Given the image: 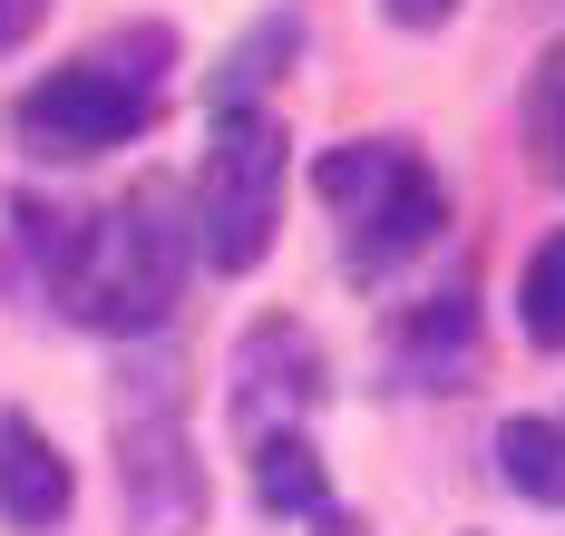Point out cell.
I'll list each match as a JSON object with an SVG mask.
<instances>
[{"instance_id":"obj_1","label":"cell","mask_w":565,"mask_h":536,"mask_svg":"<svg viewBox=\"0 0 565 536\" xmlns=\"http://www.w3.org/2000/svg\"><path fill=\"white\" fill-rule=\"evenodd\" d=\"M185 264H195V215H185V195L167 176H147V185H127L117 205H98V215L68 225L50 293H58L68 322L137 342V332H157L175 312Z\"/></svg>"},{"instance_id":"obj_2","label":"cell","mask_w":565,"mask_h":536,"mask_svg":"<svg viewBox=\"0 0 565 536\" xmlns=\"http://www.w3.org/2000/svg\"><path fill=\"white\" fill-rule=\"evenodd\" d=\"M167 68H175V40L157 20H137V30H117L98 50H78L68 68H50L40 88H20L10 98V137L30 147V157H108L127 137H147L157 127V98H167Z\"/></svg>"},{"instance_id":"obj_3","label":"cell","mask_w":565,"mask_h":536,"mask_svg":"<svg viewBox=\"0 0 565 536\" xmlns=\"http://www.w3.org/2000/svg\"><path fill=\"white\" fill-rule=\"evenodd\" d=\"M322 205L341 215V264L351 274H391L409 264L419 244H439L449 225V185L429 176V157L419 147H399V137H351L322 157Z\"/></svg>"},{"instance_id":"obj_4","label":"cell","mask_w":565,"mask_h":536,"mask_svg":"<svg viewBox=\"0 0 565 536\" xmlns=\"http://www.w3.org/2000/svg\"><path fill=\"white\" fill-rule=\"evenodd\" d=\"M117 497L137 536H195L205 527V469L185 439V390L167 361H147L117 400Z\"/></svg>"},{"instance_id":"obj_5","label":"cell","mask_w":565,"mask_h":536,"mask_svg":"<svg viewBox=\"0 0 565 536\" xmlns=\"http://www.w3.org/2000/svg\"><path fill=\"white\" fill-rule=\"evenodd\" d=\"M195 254L215 274H254L274 254L282 225V127L264 108H234L215 118V147H205V176H195Z\"/></svg>"},{"instance_id":"obj_6","label":"cell","mask_w":565,"mask_h":536,"mask_svg":"<svg viewBox=\"0 0 565 536\" xmlns=\"http://www.w3.org/2000/svg\"><path fill=\"white\" fill-rule=\"evenodd\" d=\"M322 400V352L302 322H254L244 352H234V429L244 439H274V429H302V410Z\"/></svg>"},{"instance_id":"obj_7","label":"cell","mask_w":565,"mask_h":536,"mask_svg":"<svg viewBox=\"0 0 565 536\" xmlns=\"http://www.w3.org/2000/svg\"><path fill=\"white\" fill-rule=\"evenodd\" d=\"M68 459H58V439L40 429V419H20V410H0V517L20 536H40L68 517Z\"/></svg>"},{"instance_id":"obj_8","label":"cell","mask_w":565,"mask_h":536,"mask_svg":"<svg viewBox=\"0 0 565 536\" xmlns=\"http://www.w3.org/2000/svg\"><path fill=\"white\" fill-rule=\"evenodd\" d=\"M468 371H478V312H468V293L419 302L409 332H399V380L409 390H468Z\"/></svg>"},{"instance_id":"obj_9","label":"cell","mask_w":565,"mask_h":536,"mask_svg":"<svg viewBox=\"0 0 565 536\" xmlns=\"http://www.w3.org/2000/svg\"><path fill=\"white\" fill-rule=\"evenodd\" d=\"M292 50H302V10H264V20L225 50V68H215V118L254 108V98L282 78V60H292Z\"/></svg>"},{"instance_id":"obj_10","label":"cell","mask_w":565,"mask_h":536,"mask_svg":"<svg viewBox=\"0 0 565 536\" xmlns=\"http://www.w3.org/2000/svg\"><path fill=\"white\" fill-rule=\"evenodd\" d=\"M254 497H264L274 517H322V507H332L322 449H312L302 429H274V439H254Z\"/></svg>"},{"instance_id":"obj_11","label":"cell","mask_w":565,"mask_h":536,"mask_svg":"<svg viewBox=\"0 0 565 536\" xmlns=\"http://www.w3.org/2000/svg\"><path fill=\"white\" fill-rule=\"evenodd\" d=\"M498 478H508L516 497L565 507V419H508L498 429Z\"/></svg>"},{"instance_id":"obj_12","label":"cell","mask_w":565,"mask_h":536,"mask_svg":"<svg viewBox=\"0 0 565 536\" xmlns=\"http://www.w3.org/2000/svg\"><path fill=\"white\" fill-rule=\"evenodd\" d=\"M516 332H526L536 352H565V225L536 244L526 274H516Z\"/></svg>"},{"instance_id":"obj_13","label":"cell","mask_w":565,"mask_h":536,"mask_svg":"<svg viewBox=\"0 0 565 536\" xmlns=\"http://www.w3.org/2000/svg\"><path fill=\"white\" fill-rule=\"evenodd\" d=\"M536 167L565 185V78H546V98H536Z\"/></svg>"},{"instance_id":"obj_14","label":"cell","mask_w":565,"mask_h":536,"mask_svg":"<svg viewBox=\"0 0 565 536\" xmlns=\"http://www.w3.org/2000/svg\"><path fill=\"white\" fill-rule=\"evenodd\" d=\"M40 20H50V0H0V60H10V50H20Z\"/></svg>"},{"instance_id":"obj_15","label":"cell","mask_w":565,"mask_h":536,"mask_svg":"<svg viewBox=\"0 0 565 536\" xmlns=\"http://www.w3.org/2000/svg\"><path fill=\"white\" fill-rule=\"evenodd\" d=\"M381 10H391L399 30H439V20H449L458 0H381Z\"/></svg>"},{"instance_id":"obj_16","label":"cell","mask_w":565,"mask_h":536,"mask_svg":"<svg viewBox=\"0 0 565 536\" xmlns=\"http://www.w3.org/2000/svg\"><path fill=\"white\" fill-rule=\"evenodd\" d=\"M312 536H371V527H361V517H332V507H322V517H312Z\"/></svg>"}]
</instances>
